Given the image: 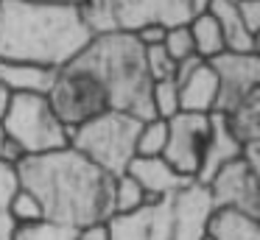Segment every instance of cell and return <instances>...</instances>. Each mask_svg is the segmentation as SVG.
Masks as SVG:
<instances>
[{
  "instance_id": "obj_1",
  "label": "cell",
  "mask_w": 260,
  "mask_h": 240,
  "mask_svg": "<svg viewBox=\"0 0 260 240\" xmlns=\"http://www.w3.org/2000/svg\"><path fill=\"white\" fill-rule=\"evenodd\" d=\"M14 170L20 187L40 201L42 218L48 221L81 229L112 218L115 179L98 170L70 145L51 154L23 156Z\"/></svg>"
},
{
  "instance_id": "obj_2",
  "label": "cell",
  "mask_w": 260,
  "mask_h": 240,
  "mask_svg": "<svg viewBox=\"0 0 260 240\" xmlns=\"http://www.w3.org/2000/svg\"><path fill=\"white\" fill-rule=\"evenodd\" d=\"M90 39L79 6L0 0V59L62 70Z\"/></svg>"
},
{
  "instance_id": "obj_3",
  "label": "cell",
  "mask_w": 260,
  "mask_h": 240,
  "mask_svg": "<svg viewBox=\"0 0 260 240\" xmlns=\"http://www.w3.org/2000/svg\"><path fill=\"white\" fill-rule=\"evenodd\" d=\"M90 73L104 87L109 109L126 112L137 120H154L151 112V78L146 70L143 45L132 33H101L70 61Z\"/></svg>"
},
{
  "instance_id": "obj_4",
  "label": "cell",
  "mask_w": 260,
  "mask_h": 240,
  "mask_svg": "<svg viewBox=\"0 0 260 240\" xmlns=\"http://www.w3.org/2000/svg\"><path fill=\"white\" fill-rule=\"evenodd\" d=\"M210 212L207 187L190 182L179 193L146 201L135 212L112 215L107 229L109 240H204Z\"/></svg>"
},
{
  "instance_id": "obj_5",
  "label": "cell",
  "mask_w": 260,
  "mask_h": 240,
  "mask_svg": "<svg viewBox=\"0 0 260 240\" xmlns=\"http://www.w3.org/2000/svg\"><path fill=\"white\" fill-rule=\"evenodd\" d=\"M79 14L92 37L137 33L148 25H187L190 0H81Z\"/></svg>"
},
{
  "instance_id": "obj_6",
  "label": "cell",
  "mask_w": 260,
  "mask_h": 240,
  "mask_svg": "<svg viewBox=\"0 0 260 240\" xmlns=\"http://www.w3.org/2000/svg\"><path fill=\"white\" fill-rule=\"evenodd\" d=\"M140 126L143 120H137V117L107 109L104 115L92 117L84 126L70 131V148L79 151L87 162H92L107 176L118 179L135 159V143Z\"/></svg>"
},
{
  "instance_id": "obj_7",
  "label": "cell",
  "mask_w": 260,
  "mask_h": 240,
  "mask_svg": "<svg viewBox=\"0 0 260 240\" xmlns=\"http://www.w3.org/2000/svg\"><path fill=\"white\" fill-rule=\"evenodd\" d=\"M3 137L14 143L23 156H40L70 145V131L53 115L45 95H12L0 120Z\"/></svg>"
},
{
  "instance_id": "obj_8",
  "label": "cell",
  "mask_w": 260,
  "mask_h": 240,
  "mask_svg": "<svg viewBox=\"0 0 260 240\" xmlns=\"http://www.w3.org/2000/svg\"><path fill=\"white\" fill-rule=\"evenodd\" d=\"M48 104H51L53 115L59 117L68 131L84 126L87 120L104 115L109 109V100L104 87L90 76V73L79 70V67L68 64L62 70H56L51 89H48Z\"/></svg>"
},
{
  "instance_id": "obj_9",
  "label": "cell",
  "mask_w": 260,
  "mask_h": 240,
  "mask_svg": "<svg viewBox=\"0 0 260 240\" xmlns=\"http://www.w3.org/2000/svg\"><path fill=\"white\" fill-rule=\"evenodd\" d=\"M165 123H168V140H165L162 159L176 173L196 182L204 151H207V140H210V115L179 112Z\"/></svg>"
},
{
  "instance_id": "obj_10",
  "label": "cell",
  "mask_w": 260,
  "mask_h": 240,
  "mask_svg": "<svg viewBox=\"0 0 260 240\" xmlns=\"http://www.w3.org/2000/svg\"><path fill=\"white\" fill-rule=\"evenodd\" d=\"M204 187L213 201V210H238L260 218V173L252 170L241 156L215 170Z\"/></svg>"
},
{
  "instance_id": "obj_11",
  "label": "cell",
  "mask_w": 260,
  "mask_h": 240,
  "mask_svg": "<svg viewBox=\"0 0 260 240\" xmlns=\"http://www.w3.org/2000/svg\"><path fill=\"white\" fill-rule=\"evenodd\" d=\"M210 67H213L215 84H218V98H215L218 115L230 112L232 106H238L243 98H249L260 89L257 53H221L210 59Z\"/></svg>"
},
{
  "instance_id": "obj_12",
  "label": "cell",
  "mask_w": 260,
  "mask_h": 240,
  "mask_svg": "<svg viewBox=\"0 0 260 240\" xmlns=\"http://www.w3.org/2000/svg\"><path fill=\"white\" fill-rule=\"evenodd\" d=\"M126 173L143 187V193L148 195V201L165 198V195H171V193H179L182 187H187V184L193 182V179L176 173L162 156H151V159L135 156V159L129 162V167H126Z\"/></svg>"
},
{
  "instance_id": "obj_13",
  "label": "cell",
  "mask_w": 260,
  "mask_h": 240,
  "mask_svg": "<svg viewBox=\"0 0 260 240\" xmlns=\"http://www.w3.org/2000/svg\"><path fill=\"white\" fill-rule=\"evenodd\" d=\"M179 89V112L190 115H213L215 112V98H218V84L210 61H202L193 67L182 81H176Z\"/></svg>"
},
{
  "instance_id": "obj_14",
  "label": "cell",
  "mask_w": 260,
  "mask_h": 240,
  "mask_svg": "<svg viewBox=\"0 0 260 240\" xmlns=\"http://www.w3.org/2000/svg\"><path fill=\"white\" fill-rule=\"evenodd\" d=\"M241 156V143L230 134L224 123V115L213 112L210 115V140H207V151H204V159H202V167H199V176L196 182L199 184H207L210 179L215 176V170L226 165V162L238 159Z\"/></svg>"
},
{
  "instance_id": "obj_15",
  "label": "cell",
  "mask_w": 260,
  "mask_h": 240,
  "mask_svg": "<svg viewBox=\"0 0 260 240\" xmlns=\"http://www.w3.org/2000/svg\"><path fill=\"white\" fill-rule=\"evenodd\" d=\"M53 78H56V70L0 59V84L12 95H48Z\"/></svg>"
},
{
  "instance_id": "obj_16",
  "label": "cell",
  "mask_w": 260,
  "mask_h": 240,
  "mask_svg": "<svg viewBox=\"0 0 260 240\" xmlns=\"http://www.w3.org/2000/svg\"><path fill=\"white\" fill-rule=\"evenodd\" d=\"M207 14L218 22L226 53H257V37H252L241 22L235 0H210Z\"/></svg>"
},
{
  "instance_id": "obj_17",
  "label": "cell",
  "mask_w": 260,
  "mask_h": 240,
  "mask_svg": "<svg viewBox=\"0 0 260 240\" xmlns=\"http://www.w3.org/2000/svg\"><path fill=\"white\" fill-rule=\"evenodd\" d=\"M207 240H260V218L238 210H213L204 229Z\"/></svg>"
},
{
  "instance_id": "obj_18",
  "label": "cell",
  "mask_w": 260,
  "mask_h": 240,
  "mask_svg": "<svg viewBox=\"0 0 260 240\" xmlns=\"http://www.w3.org/2000/svg\"><path fill=\"white\" fill-rule=\"evenodd\" d=\"M224 123L238 143H257L260 140V89L249 98H243L238 106L224 112Z\"/></svg>"
},
{
  "instance_id": "obj_19",
  "label": "cell",
  "mask_w": 260,
  "mask_h": 240,
  "mask_svg": "<svg viewBox=\"0 0 260 240\" xmlns=\"http://www.w3.org/2000/svg\"><path fill=\"white\" fill-rule=\"evenodd\" d=\"M187 31H190L193 50H196L199 59L210 61V59H215V56L226 53L224 37H221V28H218V22H215L210 14L190 17V22H187Z\"/></svg>"
},
{
  "instance_id": "obj_20",
  "label": "cell",
  "mask_w": 260,
  "mask_h": 240,
  "mask_svg": "<svg viewBox=\"0 0 260 240\" xmlns=\"http://www.w3.org/2000/svg\"><path fill=\"white\" fill-rule=\"evenodd\" d=\"M146 201H148V195L143 193V187L129 176V173L115 179V184H112V215L135 212V210H140Z\"/></svg>"
},
{
  "instance_id": "obj_21",
  "label": "cell",
  "mask_w": 260,
  "mask_h": 240,
  "mask_svg": "<svg viewBox=\"0 0 260 240\" xmlns=\"http://www.w3.org/2000/svg\"><path fill=\"white\" fill-rule=\"evenodd\" d=\"M20 182H17V170L9 162H0V240H12L14 234V221L9 204H12V195L17 193Z\"/></svg>"
},
{
  "instance_id": "obj_22",
  "label": "cell",
  "mask_w": 260,
  "mask_h": 240,
  "mask_svg": "<svg viewBox=\"0 0 260 240\" xmlns=\"http://www.w3.org/2000/svg\"><path fill=\"white\" fill-rule=\"evenodd\" d=\"M76 234H79V229H70L56 221L40 218V221L25 223V226H14L12 240H76Z\"/></svg>"
},
{
  "instance_id": "obj_23",
  "label": "cell",
  "mask_w": 260,
  "mask_h": 240,
  "mask_svg": "<svg viewBox=\"0 0 260 240\" xmlns=\"http://www.w3.org/2000/svg\"><path fill=\"white\" fill-rule=\"evenodd\" d=\"M165 140H168V123L165 120H146L137 131V143H135V156H162L165 151Z\"/></svg>"
},
{
  "instance_id": "obj_24",
  "label": "cell",
  "mask_w": 260,
  "mask_h": 240,
  "mask_svg": "<svg viewBox=\"0 0 260 240\" xmlns=\"http://www.w3.org/2000/svg\"><path fill=\"white\" fill-rule=\"evenodd\" d=\"M151 112L157 120H171L174 115H179V89H176V81L151 84Z\"/></svg>"
},
{
  "instance_id": "obj_25",
  "label": "cell",
  "mask_w": 260,
  "mask_h": 240,
  "mask_svg": "<svg viewBox=\"0 0 260 240\" xmlns=\"http://www.w3.org/2000/svg\"><path fill=\"white\" fill-rule=\"evenodd\" d=\"M9 212H12L14 226H25V223H34L42 218V207L28 190L17 187V193L12 195V204H9Z\"/></svg>"
},
{
  "instance_id": "obj_26",
  "label": "cell",
  "mask_w": 260,
  "mask_h": 240,
  "mask_svg": "<svg viewBox=\"0 0 260 240\" xmlns=\"http://www.w3.org/2000/svg\"><path fill=\"white\" fill-rule=\"evenodd\" d=\"M146 53V70L148 78L154 81H174V73H176V61L165 53L162 45H154V48H143Z\"/></svg>"
},
{
  "instance_id": "obj_27",
  "label": "cell",
  "mask_w": 260,
  "mask_h": 240,
  "mask_svg": "<svg viewBox=\"0 0 260 240\" xmlns=\"http://www.w3.org/2000/svg\"><path fill=\"white\" fill-rule=\"evenodd\" d=\"M162 48H165V53H168L174 61H185V59H190V56H196L187 25L168 28V31H165V39H162Z\"/></svg>"
},
{
  "instance_id": "obj_28",
  "label": "cell",
  "mask_w": 260,
  "mask_h": 240,
  "mask_svg": "<svg viewBox=\"0 0 260 240\" xmlns=\"http://www.w3.org/2000/svg\"><path fill=\"white\" fill-rule=\"evenodd\" d=\"M238 14H241V22L246 25V31L252 37H257L260 28V0H235Z\"/></svg>"
},
{
  "instance_id": "obj_29",
  "label": "cell",
  "mask_w": 260,
  "mask_h": 240,
  "mask_svg": "<svg viewBox=\"0 0 260 240\" xmlns=\"http://www.w3.org/2000/svg\"><path fill=\"white\" fill-rule=\"evenodd\" d=\"M165 31H168V28H162V25H148V28H143V31L132 33V37H135L143 48H154V45H162Z\"/></svg>"
},
{
  "instance_id": "obj_30",
  "label": "cell",
  "mask_w": 260,
  "mask_h": 240,
  "mask_svg": "<svg viewBox=\"0 0 260 240\" xmlns=\"http://www.w3.org/2000/svg\"><path fill=\"white\" fill-rule=\"evenodd\" d=\"M76 240H109V229L107 223H90V226H81Z\"/></svg>"
},
{
  "instance_id": "obj_31",
  "label": "cell",
  "mask_w": 260,
  "mask_h": 240,
  "mask_svg": "<svg viewBox=\"0 0 260 240\" xmlns=\"http://www.w3.org/2000/svg\"><path fill=\"white\" fill-rule=\"evenodd\" d=\"M241 159L246 162L252 170L260 173V140L257 143H243L241 145Z\"/></svg>"
},
{
  "instance_id": "obj_32",
  "label": "cell",
  "mask_w": 260,
  "mask_h": 240,
  "mask_svg": "<svg viewBox=\"0 0 260 240\" xmlns=\"http://www.w3.org/2000/svg\"><path fill=\"white\" fill-rule=\"evenodd\" d=\"M9 104H12V92H9L3 84H0V120H3V115H6Z\"/></svg>"
},
{
  "instance_id": "obj_33",
  "label": "cell",
  "mask_w": 260,
  "mask_h": 240,
  "mask_svg": "<svg viewBox=\"0 0 260 240\" xmlns=\"http://www.w3.org/2000/svg\"><path fill=\"white\" fill-rule=\"evenodd\" d=\"M37 3H62V6H79L81 0H37Z\"/></svg>"
},
{
  "instance_id": "obj_34",
  "label": "cell",
  "mask_w": 260,
  "mask_h": 240,
  "mask_svg": "<svg viewBox=\"0 0 260 240\" xmlns=\"http://www.w3.org/2000/svg\"><path fill=\"white\" fill-rule=\"evenodd\" d=\"M3 145H6V137H3V128H0V154H3Z\"/></svg>"
},
{
  "instance_id": "obj_35",
  "label": "cell",
  "mask_w": 260,
  "mask_h": 240,
  "mask_svg": "<svg viewBox=\"0 0 260 240\" xmlns=\"http://www.w3.org/2000/svg\"><path fill=\"white\" fill-rule=\"evenodd\" d=\"M204 240H207V237H204Z\"/></svg>"
}]
</instances>
